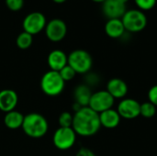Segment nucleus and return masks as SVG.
Wrapping results in <instances>:
<instances>
[{
    "label": "nucleus",
    "mask_w": 157,
    "mask_h": 156,
    "mask_svg": "<svg viewBox=\"0 0 157 156\" xmlns=\"http://www.w3.org/2000/svg\"><path fill=\"white\" fill-rule=\"evenodd\" d=\"M72 128L78 136L91 137L101 128L99 114L89 107H83L75 112Z\"/></svg>",
    "instance_id": "1"
},
{
    "label": "nucleus",
    "mask_w": 157,
    "mask_h": 156,
    "mask_svg": "<svg viewBox=\"0 0 157 156\" xmlns=\"http://www.w3.org/2000/svg\"><path fill=\"white\" fill-rule=\"evenodd\" d=\"M21 128L27 136L39 139L46 135L49 130V124L42 115L39 113H29L24 117Z\"/></svg>",
    "instance_id": "2"
},
{
    "label": "nucleus",
    "mask_w": 157,
    "mask_h": 156,
    "mask_svg": "<svg viewBox=\"0 0 157 156\" xmlns=\"http://www.w3.org/2000/svg\"><path fill=\"white\" fill-rule=\"evenodd\" d=\"M65 82L61 77L59 72L48 71L46 72L40 80V89L49 97L59 96L64 89Z\"/></svg>",
    "instance_id": "3"
},
{
    "label": "nucleus",
    "mask_w": 157,
    "mask_h": 156,
    "mask_svg": "<svg viewBox=\"0 0 157 156\" xmlns=\"http://www.w3.org/2000/svg\"><path fill=\"white\" fill-rule=\"evenodd\" d=\"M68 65L76 74H86L92 68L93 59L89 52L85 50H75L68 55Z\"/></svg>",
    "instance_id": "4"
},
{
    "label": "nucleus",
    "mask_w": 157,
    "mask_h": 156,
    "mask_svg": "<svg viewBox=\"0 0 157 156\" xmlns=\"http://www.w3.org/2000/svg\"><path fill=\"white\" fill-rule=\"evenodd\" d=\"M121 21L125 28V30L136 33L144 30L147 25V17L144 11L139 9H131L127 10L123 17H121Z\"/></svg>",
    "instance_id": "5"
},
{
    "label": "nucleus",
    "mask_w": 157,
    "mask_h": 156,
    "mask_svg": "<svg viewBox=\"0 0 157 156\" xmlns=\"http://www.w3.org/2000/svg\"><path fill=\"white\" fill-rule=\"evenodd\" d=\"M76 133L73 128H62L59 127L52 137L54 146L61 151H66L71 149L76 142Z\"/></svg>",
    "instance_id": "6"
},
{
    "label": "nucleus",
    "mask_w": 157,
    "mask_h": 156,
    "mask_svg": "<svg viewBox=\"0 0 157 156\" xmlns=\"http://www.w3.org/2000/svg\"><path fill=\"white\" fill-rule=\"evenodd\" d=\"M47 21L45 16L41 12H31L28 14L22 22V27L25 32L30 35H36L45 29Z\"/></svg>",
    "instance_id": "7"
},
{
    "label": "nucleus",
    "mask_w": 157,
    "mask_h": 156,
    "mask_svg": "<svg viewBox=\"0 0 157 156\" xmlns=\"http://www.w3.org/2000/svg\"><path fill=\"white\" fill-rule=\"evenodd\" d=\"M115 99L107 90H99L92 93L88 107L99 114L103 111L112 108Z\"/></svg>",
    "instance_id": "8"
},
{
    "label": "nucleus",
    "mask_w": 157,
    "mask_h": 156,
    "mask_svg": "<svg viewBox=\"0 0 157 156\" xmlns=\"http://www.w3.org/2000/svg\"><path fill=\"white\" fill-rule=\"evenodd\" d=\"M45 34L48 40L52 42L63 40L67 34L66 23L61 18H53L46 24Z\"/></svg>",
    "instance_id": "9"
},
{
    "label": "nucleus",
    "mask_w": 157,
    "mask_h": 156,
    "mask_svg": "<svg viewBox=\"0 0 157 156\" xmlns=\"http://www.w3.org/2000/svg\"><path fill=\"white\" fill-rule=\"evenodd\" d=\"M141 104L133 98H123L119 103L117 111L122 119L133 120L140 116Z\"/></svg>",
    "instance_id": "10"
},
{
    "label": "nucleus",
    "mask_w": 157,
    "mask_h": 156,
    "mask_svg": "<svg viewBox=\"0 0 157 156\" xmlns=\"http://www.w3.org/2000/svg\"><path fill=\"white\" fill-rule=\"evenodd\" d=\"M102 4V12L109 19L121 18L127 11L126 5L119 0H106Z\"/></svg>",
    "instance_id": "11"
},
{
    "label": "nucleus",
    "mask_w": 157,
    "mask_h": 156,
    "mask_svg": "<svg viewBox=\"0 0 157 156\" xmlns=\"http://www.w3.org/2000/svg\"><path fill=\"white\" fill-rule=\"evenodd\" d=\"M18 102L17 94L12 89H3L0 91V110L7 113L15 110Z\"/></svg>",
    "instance_id": "12"
},
{
    "label": "nucleus",
    "mask_w": 157,
    "mask_h": 156,
    "mask_svg": "<svg viewBox=\"0 0 157 156\" xmlns=\"http://www.w3.org/2000/svg\"><path fill=\"white\" fill-rule=\"evenodd\" d=\"M47 63L52 71L60 72L68 64V55L61 50H53L49 53Z\"/></svg>",
    "instance_id": "13"
},
{
    "label": "nucleus",
    "mask_w": 157,
    "mask_h": 156,
    "mask_svg": "<svg viewBox=\"0 0 157 156\" xmlns=\"http://www.w3.org/2000/svg\"><path fill=\"white\" fill-rule=\"evenodd\" d=\"M106 90L114 99H123L128 94V86L121 78H112L108 82Z\"/></svg>",
    "instance_id": "14"
},
{
    "label": "nucleus",
    "mask_w": 157,
    "mask_h": 156,
    "mask_svg": "<svg viewBox=\"0 0 157 156\" xmlns=\"http://www.w3.org/2000/svg\"><path fill=\"white\" fill-rule=\"evenodd\" d=\"M121 117L118 113L117 109L114 108H110L99 113V121L101 127L109 130L117 128L121 122Z\"/></svg>",
    "instance_id": "15"
},
{
    "label": "nucleus",
    "mask_w": 157,
    "mask_h": 156,
    "mask_svg": "<svg viewBox=\"0 0 157 156\" xmlns=\"http://www.w3.org/2000/svg\"><path fill=\"white\" fill-rule=\"evenodd\" d=\"M125 31L126 30H125V28L121 21V18L109 19L105 25L106 34L112 39L121 38L124 34Z\"/></svg>",
    "instance_id": "16"
},
{
    "label": "nucleus",
    "mask_w": 157,
    "mask_h": 156,
    "mask_svg": "<svg viewBox=\"0 0 157 156\" xmlns=\"http://www.w3.org/2000/svg\"><path fill=\"white\" fill-rule=\"evenodd\" d=\"M91 96H92V92L87 85H79L78 86L75 87L74 92L75 103L79 105L81 108L88 107Z\"/></svg>",
    "instance_id": "17"
},
{
    "label": "nucleus",
    "mask_w": 157,
    "mask_h": 156,
    "mask_svg": "<svg viewBox=\"0 0 157 156\" xmlns=\"http://www.w3.org/2000/svg\"><path fill=\"white\" fill-rule=\"evenodd\" d=\"M24 115L17 110H12L6 113L4 117L5 126L10 130H17L22 127L24 121Z\"/></svg>",
    "instance_id": "18"
},
{
    "label": "nucleus",
    "mask_w": 157,
    "mask_h": 156,
    "mask_svg": "<svg viewBox=\"0 0 157 156\" xmlns=\"http://www.w3.org/2000/svg\"><path fill=\"white\" fill-rule=\"evenodd\" d=\"M32 41H33V36L25 32V31L19 33L18 36L17 37V40H16L17 46L21 50L29 49L31 46Z\"/></svg>",
    "instance_id": "19"
},
{
    "label": "nucleus",
    "mask_w": 157,
    "mask_h": 156,
    "mask_svg": "<svg viewBox=\"0 0 157 156\" xmlns=\"http://www.w3.org/2000/svg\"><path fill=\"white\" fill-rule=\"evenodd\" d=\"M156 113V107L152 104L150 101L144 102L143 104H141V108H140V115L146 118V119H150L153 118Z\"/></svg>",
    "instance_id": "20"
},
{
    "label": "nucleus",
    "mask_w": 157,
    "mask_h": 156,
    "mask_svg": "<svg viewBox=\"0 0 157 156\" xmlns=\"http://www.w3.org/2000/svg\"><path fill=\"white\" fill-rule=\"evenodd\" d=\"M73 120H74V115H72L70 112L65 111L59 116L58 123L62 128H71L73 126Z\"/></svg>",
    "instance_id": "21"
},
{
    "label": "nucleus",
    "mask_w": 157,
    "mask_h": 156,
    "mask_svg": "<svg viewBox=\"0 0 157 156\" xmlns=\"http://www.w3.org/2000/svg\"><path fill=\"white\" fill-rule=\"evenodd\" d=\"M61 77L63 79L64 82H67V81H71L75 78V76L76 75V73L75 72V70L69 66L68 64L66 66H64L60 72H59Z\"/></svg>",
    "instance_id": "22"
},
{
    "label": "nucleus",
    "mask_w": 157,
    "mask_h": 156,
    "mask_svg": "<svg viewBox=\"0 0 157 156\" xmlns=\"http://www.w3.org/2000/svg\"><path fill=\"white\" fill-rule=\"evenodd\" d=\"M134 2L142 11H146L152 9L156 5L157 0H134Z\"/></svg>",
    "instance_id": "23"
},
{
    "label": "nucleus",
    "mask_w": 157,
    "mask_h": 156,
    "mask_svg": "<svg viewBox=\"0 0 157 156\" xmlns=\"http://www.w3.org/2000/svg\"><path fill=\"white\" fill-rule=\"evenodd\" d=\"M6 6L11 11H19L24 6V0H5Z\"/></svg>",
    "instance_id": "24"
},
{
    "label": "nucleus",
    "mask_w": 157,
    "mask_h": 156,
    "mask_svg": "<svg viewBox=\"0 0 157 156\" xmlns=\"http://www.w3.org/2000/svg\"><path fill=\"white\" fill-rule=\"evenodd\" d=\"M148 99L157 108V85L152 86L148 91Z\"/></svg>",
    "instance_id": "25"
},
{
    "label": "nucleus",
    "mask_w": 157,
    "mask_h": 156,
    "mask_svg": "<svg viewBox=\"0 0 157 156\" xmlns=\"http://www.w3.org/2000/svg\"><path fill=\"white\" fill-rule=\"evenodd\" d=\"M75 156H96V154L90 149L83 147V148L78 150Z\"/></svg>",
    "instance_id": "26"
},
{
    "label": "nucleus",
    "mask_w": 157,
    "mask_h": 156,
    "mask_svg": "<svg viewBox=\"0 0 157 156\" xmlns=\"http://www.w3.org/2000/svg\"><path fill=\"white\" fill-rule=\"evenodd\" d=\"M86 85L89 86V85H95L98 83V78H97V75L95 74H86Z\"/></svg>",
    "instance_id": "27"
},
{
    "label": "nucleus",
    "mask_w": 157,
    "mask_h": 156,
    "mask_svg": "<svg viewBox=\"0 0 157 156\" xmlns=\"http://www.w3.org/2000/svg\"><path fill=\"white\" fill-rule=\"evenodd\" d=\"M54 3H56V4H63V3H64L66 0H52Z\"/></svg>",
    "instance_id": "28"
},
{
    "label": "nucleus",
    "mask_w": 157,
    "mask_h": 156,
    "mask_svg": "<svg viewBox=\"0 0 157 156\" xmlns=\"http://www.w3.org/2000/svg\"><path fill=\"white\" fill-rule=\"evenodd\" d=\"M92 1H94V2H96V3H103V2H105L106 0H92Z\"/></svg>",
    "instance_id": "29"
},
{
    "label": "nucleus",
    "mask_w": 157,
    "mask_h": 156,
    "mask_svg": "<svg viewBox=\"0 0 157 156\" xmlns=\"http://www.w3.org/2000/svg\"><path fill=\"white\" fill-rule=\"evenodd\" d=\"M119 1H120V2H121L122 4H125V5H126V3H127L129 0H119Z\"/></svg>",
    "instance_id": "30"
}]
</instances>
